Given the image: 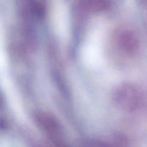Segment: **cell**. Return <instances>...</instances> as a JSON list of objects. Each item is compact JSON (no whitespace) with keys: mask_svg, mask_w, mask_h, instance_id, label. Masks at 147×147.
Masks as SVG:
<instances>
[{"mask_svg":"<svg viewBox=\"0 0 147 147\" xmlns=\"http://www.w3.org/2000/svg\"><path fill=\"white\" fill-rule=\"evenodd\" d=\"M111 45L115 55L122 60H129L139 54L141 40L133 28L121 26L113 31L111 37Z\"/></svg>","mask_w":147,"mask_h":147,"instance_id":"6da1fadb","label":"cell"},{"mask_svg":"<svg viewBox=\"0 0 147 147\" xmlns=\"http://www.w3.org/2000/svg\"><path fill=\"white\" fill-rule=\"evenodd\" d=\"M112 100L115 106L122 111L134 113L143 107L145 95L139 86L131 82H124L113 89Z\"/></svg>","mask_w":147,"mask_h":147,"instance_id":"7a4b0ae2","label":"cell"},{"mask_svg":"<svg viewBox=\"0 0 147 147\" xmlns=\"http://www.w3.org/2000/svg\"><path fill=\"white\" fill-rule=\"evenodd\" d=\"M34 123L39 130L52 142L63 145L65 142V132L57 117L49 112L40 111L34 114Z\"/></svg>","mask_w":147,"mask_h":147,"instance_id":"3957f363","label":"cell"},{"mask_svg":"<svg viewBox=\"0 0 147 147\" xmlns=\"http://www.w3.org/2000/svg\"><path fill=\"white\" fill-rule=\"evenodd\" d=\"M110 0H78L76 8L81 12H100L109 8Z\"/></svg>","mask_w":147,"mask_h":147,"instance_id":"277c9868","label":"cell"},{"mask_svg":"<svg viewBox=\"0 0 147 147\" xmlns=\"http://www.w3.org/2000/svg\"><path fill=\"white\" fill-rule=\"evenodd\" d=\"M17 11L24 9L30 7L36 0H15Z\"/></svg>","mask_w":147,"mask_h":147,"instance_id":"5b68a950","label":"cell"},{"mask_svg":"<svg viewBox=\"0 0 147 147\" xmlns=\"http://www.w3.org/2000/svg\"><path fill=\"white\" fill-rule=\"evenodd\" d=\"M139 5L147 11V0H137Z\"/></svg>","mask_w":147,"mask_h":147,"instance_id":"8992f818","label":"cell"},{"mask_svg":"<svg viewBox=\"0 0 147 147\" xmlns=\"http://www.w3.org/2000/svg\"><path fill=\"white\" fill-rule=\"evenodd\" d=\"M4 96H3L2 93H1V90H0V110L4 107Z\"/></svg>","mask_w":147,"mask_h":147,"instance_id":"52a82bcc","label":"cell"},{"mask_svg":"<svg viewBox=\"0 0 147 147\" xmlns=\"http://www.w3.org/2000/svg\"><path fill=\"white\" fill-rule=\"evenodd\" d=\"M5 128H6L5 121H4V119H1V118H0V131L4 130Z\"/></svg>","mask_w":147,"mask_h":147,"instance_id":"ba28073f","label":"cell"}]
</instances>
